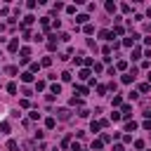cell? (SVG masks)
<instances>
[{
	"mask_svg": "<svg viewBox=\"0 0 151 151\" xmlns=\"http://www.w3.org/2000/svg\"><path fill=\"white\" fill-rule=\"evenodd\" d=\"M57 118H59V121H69L71 118V111L69 109H59V111H57Z\"/></svg>",
	"mask_w": 151,
	"mask_h": 151,
	"instance_id": "1",
	"label": "cell"
},
{
	"mask_svg": "<svg viewBox=\"0 0 151 151\" xmlns=\"http://www.w3.org/2000/svg\"><path fill=\"white\" fill-rule=\"evenodd\" d=\"M135 40H139V33H132L130 38H125L123 45H125V47H132V43H135Z\"/></svg>",
	"mask_w": 151,
	"mask_h": 151,
	"instance_id": "2",
	"label": "cell"
},
{
	"mask_svg": "<svg viewBox=\"0 0 151 151\" xmlns=\"http://www.w3.org/2000/svg\"><path fill=\"white\" fill-rule=\"evenodd\" d=\"M121 113H123V118H130V116H132V106H130V104H123V106H121Z\"/></svg>",
	"mask_w": 151,
	"mask_h": 151,
	"instance_id": "3",
	"label": "cell"
},
{
	"mask_svg": "<svg viewBox=\"0 0 151 151\" xmlns=\"http://www.w3.org/2000/svg\"><path fill=\"white\" fill-rule=\"evenodd\" d=\"M78 78H80V80H87V78H90V69H80V71H78Z\"/></svg>",
	"mask_w": 151,
	"mask_h": 151,
	"instance_id": "4",
	"label": "cell"
},
{
	"mask_svg": "<svg viewBox=\"0 0 151 151\" xmlns=\"http://www.w3.org/2000/svg\"><path fill=\"white\" fill-rule=\"evenodd\" d=\"M135 130H137V123L135 121H127L125 123V132H135Z\"/></svg>",
	"mask_w": 151,
	"mask_h": 151,
	"instance_id": "5",
	"label": "cell"
},
{
	"mask_svg": "<svg viewBox=\"0 0 151 151\" xmlns=\"http://www.w3.org/2000/svg\"><path fill=\"white\" fill-rule=\"evenodd\" d=\"M87 19H90L87 14H78V17H76V24H83V26H85V24H87Z\"/></svg>",
	"mask_w": 151,
	"mask_h": 151,
	"instance_id": "6",
	"label": "cell"
},
{
	"mask_svg": "<svg viewBox=\"0 0 151 151\" xmlns=\"http://www.w3.org/2000/svg\"><path fill=\"white\" fill-rule=\"evenodd\" d=\"M21 80H24V83H31V80H33V73H31V71H24V73H21Z\"/></svg>",
	"mask_w": 151,
	"mask_h": 151,
	"instance_id": "7",
	"label": "cell"
},
{
	"mask_svg": "<svg viewBox=\"0 0 151 151\" xmlns=\"http://www.w3.org/2000/svg\"><path fill=\"white\" fill-rule=\"evenodd\" d=\"M7 47H10V52H17V50H19V40H17V38H14V40H10Z\"/></svg>",
	"mask_w": 151,
	"mask_h": 151,
	"instance_id": "8",
	"label": "cell"
},
{
	"mask_svg": "<svg viewBox=\"0 0 151 151\" xmlns=\"http://www.w3.org/2000/svg\"><path fill=\"white\" fill-rule=\"evenodd\" d=\"M104 7H106V12H111V14H113V12H116V10H118V7H116V3H111V0H109V3H106Z\"/></svg>",
	"mask_w": 151,
	"mask_h": 151,
	"instance_id": "9",
	"label": "cell"
},
{
	"mask_svg": "<svg viewBox=\"0 0 151 151\" xmlns=\"http://www.w3.org/2000/svg\"><path fill=\"white\" fill-rule=\"evenodd\" d=\"M102 130V123H97V121H92V125H90V132H99Z\"/></svg>",
	"mask_w": 151,
	"mask_h": 151,
	"instance_id": "10",
	"label": "cell"
},
{
	"mask_svg": "<svg viewBox=\"0 0 151 151\" xmlns=\"http://www.w3.org/2000/svg\"><path fill=\"white\" fill-rule=\"evenodd\" d=\"M92 149H94V151H99V149H104V142H102V139H94V142H92Z\"/></svg>",
	"mask_w": 151,
	"mask_h": 151,
	"instance_id": "11",
	"label": "cell"
},
{
	"mask_svg": "<svg viewBox=\"0 0 151 151\" xmlns=\"http://www.w3.org/2000/svg\"><path fill=\"white\" fill-rule=\"evenodd\" d=\"M7 149H10V151H19V144H17L14 139H10V142H7Z\"/></svg>",
	"mask_w": 151,
	"mask_h": 151,
	"instance_id": "12",
	"label": "cell"
},
{
	"mask_svg": "<svg viewBox=\"0 0 151 151\" xmlns=\"http://www.w3.org/2000/svg\"><path fill=\"white\" fill-rule=\"evenodd\" d=\"M121 80H123V83L127 85V83H132V80H135V76H132V73H125V76H123V78H121Z\"/></svg>",
	"mask_w": 151,
	"mask_h": 151,
	"instance_id": "13",
	"label": "cell"
},
{
	"mask_svg": "<svg viewBox=\"0 0 151 151\" xmlns=\"http://www.w3.org/2000/svg\"><path fill=\"white\" fill-rule=\"evenodd\" d=\"M19 54H21V59H28V54H31V50H28V47H21V50H19Z\"/></svg>",
	"mask_w": 151,
	"mask_h": 151,
	"instance_id": "14",
	"label": "cell"
},
{
	"mask_svg": "<svg viewBox=\"0 0 151 151\" xmlns=\"http://www.w3.org/2000/svg\"><path fill=\"white\" fill-rule=\"evenodd\" d=\"M99 35L104 38V40H113V33H111V31H102Z\"/></svg>",
	"mask_w": 151,
	"mask_h": 151,
	"instance_id": "15",
	"label": "cell"
},
{
	"mask_svg": "<svg viewBox=\"0 0 151 151\" xmlns=\"http://www.w3.org/2000/svg\"><path fill=\"white\" fill-rule=\"evenodd\" d=\"M116 69H118V71H125V69H127V62H125V59H121V62L116 64Z\"/></svg>",
	"mask_w": 151,
	"mask_h": 151,
	"instance_id": "16",
	"label": "cell"
},
{
	"mask_svg": "<svg viewBox=\"0 0 151 151\" xmlns=\"http://www.w3.org/2000/svg\"><path fill=\"white\" fill-rule=\"evenodd\" d=\"M5 73H10V76H17V73H19V69H17V66H7V69H5Z\"/></svg>",
	"mask_w": 151,
	"mask_h": 151,
	"instance_id": "17",
	"label": "cell"
},
{
	"mask_svg": "<svg viewBox=\"0 0 151 151\" xmlns=\"http://www.w3.org/2000/svg\"><path fill=\"white\" fill-rule=\"evenodd\" d=\"M54 125H57V121H54V118H47V121H45V127H47V130H52Z\"/></svg>",
	"mask_w": 151,
	"mask_h": 151,
	"instance_id": "18",
	"label": "cell"
},
{
	"mask_svg": "<svg viewBox=\"0 0 151 151\" xmlns=\"http://www.w3.org/2000/svg\"><path fill=\"white\" fill-rule=\"evenodd\" d=\"M45 87H47V85H45V80H38V83H35V90H38V92H43Z\"/></svg>",
	"mask_w": 151,
	"mask_h": 151,
	"instance_id": "19",
	"label": "cell"
},
{
	"mask_svg": "<svg viewBox=\"0 0 151 151\" xmlns=\"http://www.w3.org/2000/svg\"><path fill=\"white\" fill-rule=\"evenodd\" d=\"M111 104H113V106H123V99H121V97H118V94H116V97H113V99H111Z\"/></svg>",
	"mask_w": 151,
	"mask_h": 151,
	"instance_id": "20",
	"label": "cell"
},
{
	"mask_svg": "<svg viewBox=\"0 0 151 151\" xmlns=\"http://www.w3.org/2000/svg\"><path fill=\"white\" fill-rule=\"evenodd\" d=\"M40 24H43V28L47 31V28H50V17H43V19H40Z\"/></svg>",
	"mask_w": 151,
	"mask_h": 151,
	"instance_id": "21",
	"label": "cell"
},
{
	"mask_svg": "<svg viewBox=\"0 0 151 151\" xmlns=\"http://www.w3.org/2000/svg\"><path fill=\"white\" fill-rule=\"evenodd\" d=\"M7 92H10V94H17V83H10V85H7Z\"/></svg>",
	"mask_w": 151,
	"mask_h": 151,
	"instance_id": "22",
	"label": "cell"
},
{
	"mask_svg": "<svg viewBox=\"0 0 151 151\" xmlns=\"http://www.w3.org/2000/svg\"><path fill=\"white\" fill-rule=\"evenodd\" d=\"M139 57H142V50L135 47V50H132V59H139Z\"/></svg>",
	"mask_w": 151,
	"mask_h": 151,
	"instance_id": "23",
	"label": "cell"
},
{
	"mask_svg": "<svg viewBox=\"0 0 151 151\" xmlns=\"http://www.w3.org/2000/svg\"><path fill=\"white\" fill-rule=\"evenodd\" d=\"M50 90H52V94H59V92H62V85H59V83H57V85H52Z\"/></svg>",
	"mask_w": 151,
	"mask_h": 151,
	"instance_id": "24",
	"label": "cell"
},
{
	"mask_svg": "<svg viewBox=\"0 0 151 151\" xmlns=\"http://www.w3.org/2000/svg\"><path fill=\"white\" fill-rule=\"evenodd\" d=\"M80 104H83L80 97H73V99H71V106H80Z\"/></svg>",
	"mask_w": 151,
	"mask_h": 151,
	"instance_id": "25",
	"label": "cell"
},
{
	"mask_svg": "<svg viewBox=\"0 0 151 151\" xmlns=\"http://www.w3.org/2000/svg\"><path fill=\"white\" fill-rule=\"evenodd\" d=\"M113 35H123V26L116 24V28H113Z\"/></svg>",
	"mask_w": 151,
	"mask_h": 151,
	"instance_id": "26",
	"label": "cell"
},
{
	"mask_svg": "<svg viewBox=\"0 0 151 151\" xmlns=\"http://www.w3.org/2000/svg\"><path fill=\"white\" fill-rule=\"evenodd\" d=\"M40 66H52V57H45V59L40 62Z\"/></svg>",
	"mask_w": 151,
	"mask_h": 151,
	"instance_id": "27",
	"label": "cell"
},
{
	"mask_svg": "<svg viewBox=\"0 0 151 151\" xmlns=\"http://www.w3.org/2000/svg\"><path fill=\"white\" fill-rule=\"evenodd\" d=\"M38 71H40V64L33 62V64H31V73H38Z\"/></svg>",
	"mask_w": 151,
	"mask_h": 151,
	"instance_id": "28",
	"label": "cell"
},
{
	"mask_svg": "<svg viewBox=\"0 0 151 151\" xmlns=\"http://www.w3.org/2000/svg\"><path fill=\"white\" fill-rule=\"evenodd\" d=\"M149 90H151L149 83H142V85H139V92H149Z\"/></svg>",
	"mask_w": 151,
	"mask_h": 151,
	"instance_id": "29",
	"label": "cell"
},
{
	"mask_svg": "<svg viewBox=\"0 0 151 151\" xmlns=\"http://www.w3.org/2000/svg\"><path fill=\"white\" fill-rule=\"evenodd\" d=\"M62 80H64V83H69V80H71V73H69V71H64V73H62Z\"/></svg>",
	"mask_w": 151,
	"mask_h": 151,
	"instance_id": "30",
	"label": "cell"
},
{
	"mask_svg": "<svg viewBox=\"0 0 151 151\" xmlns=\"http://www.w3.org/2000/svg\"><path fill=\"white\" fill-rule=\"evenodd\" d=\"M87 92H90V90H87L85 85H78V94H87Z\"/></svg>",
	"mask_w": 151,
	"mask_h": 151,
	"instance_id": "31",
	"label": "cell"
},
{
	"mask_svg": "<svg viewBox=\"0 0 151 151\" xmlns=\"http://www.w3.org/2000/svg\"><path fill=\"white\" fill-rule=\"evenodd\" d=\"M106 90H109L106 85H97V92H99V94H106Z\"/></svg>",
	"mask_w": 151,
	"mask_h": 151,
	"instance_id": "32",
	"label": "cell"
},
{
	"mask_svg": "<svg viewBox=\"0 0 151 151\" xmlns=\"http://www.w3.org/2000/svg\"><path fill=\"white\" fill-rule=\"evenodd\" d=\"M24 149H26V151H33V149H35V144H33V142H26V144H24Z\"/></svg>",
	"mask_w": 151,
	"mask_h": 151,
	"instance_id": "33",
	"label": "cell"
},
{
	"mask_svg": "<svg viewBox=\"0 0 151 151\" xmlns=\"http://www.w3.org/2000/svg\"><path fill=\"white\" fill-rule=\"evenodd\" d=\"M28 116H31V121H38V118H40V113H38V111H31Z\"/></svg>",
	"mask_w": 151,
	"mask_h": 151,
	"instance_id": "34",
	"label": "cell"
},
{
	"mask_svg": "<svg viewBox=\"0 0 151 151\" xmlns=\"http://www.w3.org/2000/svg\"><path fill=\"white\" fill-rule=\"evenodd\" d=\"M78 116H80V118H87V116H90V111H87V109H80Z\"/></svg>",
	"mask_w": 151,
	"mask_h": 151,
	"instance_id": "35",
	"label": "cell"
},
{
	"mask_svg": "<svg viewBox=\"0 0 151 151\" xmlns=\"http://www.w3.org/2000/svg\"><path fill=\"white\" fill-rule=\"evenodd\" d=\"M0 130H3V132H10V123H7V121H5V123H3V125H0Z\"/></svg>",
	"mask_w": 151,
	"mask_h": 151,
	"instance_id": "36",
	"label": "cell"
},
{
	"mask_svg": "<svg viewBox=\"0 0 151 151\" xmlns=\"http://www.w3.org/2000/svg\"><path fill=\"white\" fill-rule=\"evenodd\" d=\"M85 33H94V26L92 24H85Z\"/></svg>",
	"mask_w": 151,
	"mask_h": 151,
	"instance_id": "37",
	"label": "cell"
},
{
	"mask_svg": "<svg viewBox=\"0 0 151 151\" xmlns=\"http://www.w3.org/2000/svg\"><path fill=\"white\" fill-rule=\"evenodd\" d=\"M69 146H71V139H69V137H66V139H64V142H62V149H69Z\"/></svg>",
	"mask_w": 151,
	"mask_h": 151,
	"instance_id": "38",
	"label": "cell"
},
{
	"mask_svg": "<svg viewBox=\"0 0 151 151\" xmlns=\"http://www.w3.org/2000/svg\"><path fill=\"white\" fill-rule=\"evenodd\" d=\"M135 149H144V142L142 139H135Z\"/></svg>",
	"mask_w": 151,
	"mask_h": 151,
	"instance_id": "39",
	"label": "cell"
},
{
	"mask_svg": "<svg viewBox=\"0 0 151 151\" xmlns=\"http://www.w3.org/2000/svg\"><path fill=\"white\" fill-rule=\"evenodd\" d=\"M113 151H123V144H116V146H113Z\"/></svg>",
	"mask_w": 151,
	"mask_h": 151,
	"instance_id": "40",
	"label": "cell"
},
{
	"mask_svg": "<svg viewBox=\"0 0 151 151\" xmlns=\"http://www.w3.org/2000/svg\"><path fill=\"white\" fill-rule=\"evenodd\" d=\"M144 130H151V121H146V123H144Z\"/></svg>",
	"mask_w": 151,
	"mask_h": 151,
	"instance_id": "41",
	"label": "cell"
},
{
	"mask_svg": "<svg viewBox=\"0 0 151 151\" xmlns=\"http://www.w3.org/2000/svg\"><path fill=\"white\" fill-rule=\"evenodd\" d=\"M149 85H151V73H149Z\"/></svg>",
	"mask_w": 151,
	"mask_h": 151,
	"instance_id": "42",
	"label": "cell"
},
{
	"mask_svg": "<svg viewBox=\"0 0 151 151\" xmlns=\"http://www.w3.org/2000/svg\"><path fill=\"white\" fill-rule=\"evenodd\" d=\"M80 151H85V149H80Z\"/></svg>",
	"mask_w": 151,
	"mask_h": 151,
	"instance_id": "43",
	"label": "cell"
},
{
	"mask_svg": "<svg viewBox=\"0 0 151 151\" xmlns=\"http://www.w3.org/2000/svg\"><path fill=\"white\" fill-rule=\"evenodd\" d=\"M54 151H57V149H54Z\"/></svg>",
	"mask_w": 151,
	"mask_h": 151,
	"instance_id": "44",
	"label": "cell"
}]
</instances>
